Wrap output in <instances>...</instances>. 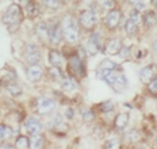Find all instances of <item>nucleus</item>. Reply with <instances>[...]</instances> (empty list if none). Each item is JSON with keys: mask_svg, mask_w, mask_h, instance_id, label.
I'll list each match as a JSON object with an SVG mask.
<instances>
[{"mask_svg": "<svg viewBox=\"0 0 157 149\" xmlns=\"http://www.w3.org/2000/svg\"><path fill=\"white\" fill-rule=\"evenodd\" d=\"M61 29L65 40L71 44H76L80 40V30H78V23L72 15H65L61 21Z\"/></svg>", "mask_w": 157, "mask_h": 149, "instance_id": "nucleus-1", "label": "nucleus"}, {"mask_svg": "<svg viewBox=\"0 0 157 149\" xmlns=\"http://www.w3.org/2000/svg\"><path fill=\"white\" fill-rule=\"evenodd\" d=\"M25 60L29 64H38L41 60V52H39L38 46L34 44H27L25 48Z\"/></svg>", "mask_w": 157, "mask_h": 149, "instance_id": "nucleus-5", "label": "nucleus"}, {"mask_svg": "<svg viewBox=\"0 0 157 149\" xmlns=\"http://www.w3.org/2000/svg\"><path fill=\"white\" fill-rule=\"evenodd\" d=\"M95 119V114H94V111L91 109H87V110H84L83 111V121H86V122H92Z\"/></svg>", "mask_w": 157, "mask_h": 149, "instance_id": "nucleus-34", "label": "nucleus"}, {"mask_svg": "<svg viewBox=\"0 0 157 149\" xmlns=\"http://www.w3.org/2000/svg\"><path fill=\"white\" fill-rule=\"evenodd\" d=\"M125 140L127 142H138L140 140H141V134H140L137 130H134V129H132V130L126 132L125 134Z\"/></svg>", "mask_w": 157, "mask_h": 149, "instance_id": "nucleus-25", "label": "nucleus"}, {"mask_svg": "<svg viewBox=\"0 0 157 149\" xmlns=\"http://www.w3.org/2000/svg\"><path fill=\"white\" fill-rule=\"evenodd\" d=\"M22 19V10L18 4H11L6 10L4 15H3V23L8 29L10 31H15L19 27Z\"/></svg>", "mask_w": 157, "mask_h": 149, "instance_id": "nucleus-2", "label": "nucleus"}, {"mask_svg": "<svg viewBox=\"0 0 157 149\" xmlns=\"http://www.w3.org/2000/svg\"><path fill=\"white\" fill-rule=\"evenodd\" d=\"M69 67L72 68V71H75V73L78 76H83L84 74V68H83V63L77 56H73L69 58Z\"/></svg>", "mask_w": 157, "mask_h": 149, "instance_id": "nucleus-14", "label": "nucleus"}, {"mask_svg": "<svg viewBox=\"0 0 157 149\" xmlns=\"http://www.w3.org/2000/svg\"><path fill=\"white\" fill-rule=\"evenodd\" d=\"M37 107H38V113L39 114H50V113L54 111L56 109V102L50 98H39L38 103H37Z\"/></svg>", "mask_w": 157, "mask_h": 149, "instance_id": "nucleus-7", "label": "nucleus"}, {"mask_svg": "<svg viewBox=\"0 0 157 149\" xmlns=\"http://www.w3.org/2000/svg\"><path fill=\"white\" fill-rule=\"evenodd\" d=\"M45 7L50 10H58L61 7V0H42Z\"/></svg>", "mask_w": 157, "mask_h": 149, "instance_id": "nucleus-31", "label": "nucleus"}, {"mask_svg": "<svg viewBox=\"0 0 157 149\" xmlns=\"http://www.w3.org/2000/svg\"><path fill=\"white\" fill-rule=\"evenodd\" d=\"M63 29L60 25H53L49 27V42L52 45H58L63 40Z\"/></svg>", "mask_w": 157, "mask_h": 149, "instance_id": "nucleus-10", "label": "nucleus"}, {"mask_svg": "<svg viewBox=\"0 0 157 149\" xmlns=\"http://www.w3.org/2000/svg\"><path fill=\"white\" fill-rule=\"evenodd\" d=\"M61 87H63L64 91L71 92V91H75V90L77 88V84L73 79H71V77H65L63 82H61Z\"/></svg>", "mask_w": 157, "mask_h": 149, "instance_id": "nucleus-23", "label": "nucleus"}, {"mask_svg": "<svg viewBox=\"0 0 157 149\" xmlns=\"http://www.w3.org/2000/svg\"><path fill=\"white\" fill-rule=\"evenodd\" d=\"M45 144V138L44 136H41V133L39 134H33L31 138H30V148L33 149H38V148H42Z\"/></svg>", "mask_w": 157, "mask_h": 149, "instance_id": "nucleus-21", "label": "nucleus"}, {"mask_svg": "<svg viewBox=\"0 0 157 149\" xmlns=\"http://www.w3.org/2000/svg\"><path fill=\"white\" fill-rule=\"evenodd\" d=\"M153 4H155V6H156V8H157V0H156V2H155V3H153Z\"/></svg>", "mask_w": 157, "mask_h": 149, "instance_id": "nucleus-41", "label": "nucleus"}, {"mask_svg": "<svg viewBox=\"0 0 157 149\" xmlns=\"http://www.w3.org/2000/svg\"><path fill=\"white\" fill-rule=\"evenodd\" d=\"M153 50H155V53L157 54V41H155V44H153Z\"/></svg>", "mask_w": 157, "mask_h": 149, "instance_id": "nucleus-38", "label": "nucleus"}, {"mask_svg": "<svg viewBox=\"0 0 157 149\" xmlns=\"http://www.w3.org/2000/svg\"><path fill=\"white\" fill-rule=\"evenodd\" d=\"M127 124H129V113H122L115 118V128L118 130H123Z\"/></svg>", "mask_w": 157, "mask_h": 149, "instance_id": "nucleus-19", "label": "nucleus"}, {"mask_svg": "<svg viewBox=\"0 0 157 149\" xmlns=\"http://www.w3.org/2000/svg\"><path fill=\"white\" fill-rule=\"evenodd\" d=\"M121 147V144H119V141H118V138H111V140H109L104 144V148H111V149H117V148H119Z\"/></svg>", "mask_w": 157, "mask_h": 149, "instance_id": "nucleus-35", "label": "nucleus"}, {"mask_svg": "<svg viewBox=\"0 0 157 149\" xmlns=\"http://www.w3.org/2000/svg\"><path fill=\"white\" fill-rule=\"evenodd\" d=\"M6 90H7V92L10 94L11 96H19L22 94V88L21 86H18L16 83H8L7 86H6Z\"/></svg>", "mask_w": 157, "mask_h": 149, "instance_id": "nucleus-24", "label": "nucleus"}, {"mask_svg": "<svg viewBox=\"0 0 157 149\" xmlns=\"http://www.w3.org/2000/svg\"><path fill=\"white\" fill-rule=\"evenodd\" d=\"M26 14H27V17L31 18V19H34L35 17H38V14H39V7H38L37 3L33 2V0L27 2V4H26Z\"/></svg>", "mask_w": 157, "mask_h": 149, "instance_id": "nucleus-17", "label": "nucleus"}, {"mask_svg": "<svg viewBox=\"0 0 157 149\" xmlns=\"http://www.w3.org/2000/svg\"><path fill=\"white\" fill-rule=\"evenodd\" d=\"M0 80H2V83H4L6 86H7L8 83H12L15 80V72H12L11 69H8V68H6V69H2L0 71Z\"/></svg>", "mask_w": 157, "mask_h": 149, "instance_id": "nucleus-18", "label": "nucleus"}, {"mask_svg": "<svg viewBox=\"0 0 157 149\" xmlns=\"http://www.w3.org/2000/svg\"><path fill=\"white\" fill-rule=\"evenodd\" d=\"M148 88H149V91L152 94L157 95V77H153V79L148 83Z\"/></svg>", "mask_w": 157, "mask_h": 149, "instance_id": "nucleus-36", "label": "nucleus"}, {"mask_svg": "<svg viewBox=\"0 0 157 149\" xmlns=\"http://www.w3.org/2000/svg\"><path fill=\"white\" fill-rule=\"evenodd\" d=\"M130 2H132V3H133V4H137V3L142 2V0H130Z\"/></svg>", "mask_w": 157, "mask_h": 149, "instance_id": "nucleus-40", "label": "nucleus"}, {"mask_svg": "<svg viewBox=\"0 0 157 149\" xmlns=\"http://www.w3.org/2000/svg\"><path fill=\"white\" fill-rule=\"evenodd\" d=\"M156 147H157V140H156Z\"/></svg>", "mask_w": 157, "mask_h": 149, "instance_id": "nucleus-42", "label": "nucleus"}, {"mask_svg": "<svg viewBox=\"0 0 157 149\" xmlns=\"http://www.w3.org/2000/svg\"><path fill=\"white\" fill-rule=\"evenodd\" d=\"M123 44L119 38H111V40L107 41L106 44V53L110 54V56H115V54H119L121 49H122Z\"/></svg>", "mask_w": 157, "mask_h": 149, "instance_id": "nucleus-13", "label": "nucleus"}, {"mask_svg": "<svg viewBox=\"0 0 157 149\" xmlns=\"http://www.w3.org/2000/svg\"><path fill=\"white\" fill-rule=\"evenodd\" d=\"M11 136H12L11 128H8V126H6V125H0V141L7 140Z\"/></svg>", "mask_w": 157, "mask_h": 149, "instance_id": "nucleus-28", "label": "nucleus"}, {"mask_svg": "<svg viewBox=\"0 0 157 149\" xmlns=\"http://www.w3.org/2000/svg\"><path fill=\"white\" fill-rule=\"evenodd\" d=\"M104 80L109 83V86L113 87L115 92H122L123 90L127 88V80H126L125 74L115 73V71H114V72H111Z\"/></svg>", "mask_w": 157, "mask_h": 149, "instance_id": "nucleus-3", "label": "nucleus"}, {"mask_svg": "<svg viewBox=\"0 0 157 149\" xmlns=\"http://www.w3.org/2000/svg\"><path fill=\"white\" fill-rule=\"evenodd\" d=\"M48 73L53 80H58V82H63L64 80V73H63V71L60 69V67H53L52 65L48 69Z\"/></svg>", "mask_w": 157, "mask_h": 149, "instance_id": "nucleus-22", "label": "nucleus"}, {"mask_svg": "<svg viewBox=\"0 0 157 149\" xmlns=\"http://www.w3.org/2000/svg\"><path fill=\"white\" fill-rule=\"evenodd\" d=\"M0 148H12L11 145H7V144H3V145H0Z\"/></svg>", "mask_w": 157, "mask_h": 149, "instance_id": "nucleus-39", "label": "nucleus"}, {"mask_svg": "<svg viewBox=\"0 0 157 149\" xmlns=\"http://www.w3.org/2000/svg\"><path fill=\"white\" fill-rule=\"evenodd\" d=\"M117 63H114V61L109 60V58H106V60H103L102 63L99 64V68H98V79H106L107 76L114 72V71H117Z\"/></svg>", "mask_w": 157, "mask_h": 149, "instance_id": "nucleus-6", "label": "nucleus"}, {"mask_svg": "<svg viewBox=\"0 0 157 149\" xmlns=\"http://www.w3.org/2000/svg\"><path fill=\"white\" fill-rule=\"evenodd\" d=\"M142 19H144V23L148 26V27H150V26H153L156 23V15H155V12H152V11L146 12Z\"/></svg>", "mask_w": 157, "mask_h": 149, "instance_id": "nucleus-29", "label": "nucleus"}, {"mask_svg": "<svg viewBox=\"0 0 157 149\" xmlns=\"http://www.w3.org/2000/svg\"><path fill=\"white\" fill-rule=\"evenodd\" d=\"M100 50V41H99V34L94 33L91 35V38L88 40L87 45H86V52H87V56H95L98 54V52Z\"/></svg>", "mask_w": 157, "mask_h": 149, "instance_id": "nucleus-8", "label": "nucleus"}, {"mask_svg": "<svg viewBox=\"0 0 157 149\" xmlns=\"http://www.w3.org/2000/svg\"><path fill=\"white\" fill-rule=\"evenodd\" d=\"M129 21H132L133 23H136L137 26H140V25H141V22H142V15L140 14L138 10H132V11H130V14H129Z\"/></svg>", "mask_w": 157, "mask_h": 149, "instance_id": "nucleus-27", "label": "nucleus"}, {"mask_svg": "<svg viewBox=\"0 0 157 149\" xmlns=\"http://www.w3.org/2000/svg\"><path fill=\"white\" fill-rule=\"evenodd\" d=\"M155 77V69H153V67H144L141 71H140V80H141L142 83L148 84L150 80Z\"/></svg>", "mask_w": 157, "mask_h": 149, "instance_id": "nucleus-15", "label": "nucleus"}, {"mask_svg": "<svg viewBox=\"0 0 157 149\" xmlns=\"http://www.w3.org/2000/svg\"><path fill=\"white\" fill-rule=\"evenodd\" d=\"M78 22L83 26L86 30H92L98 23V15L96 12L91 11V10H86V11H81L78 15Z\"/></svg>", "mask_w": 157, "mask_h": 149, "instance_id": "nucleus-4", "label": "nucleus"}, {"mask_svg": "<svg viewBox=\"0 0 157 149\" xmlns=\"http://www.w3.org/2000/svg\"><path fill=\"white\" fill-rule=\"evenodd\" d=\"M121 11H118V10H111V11L107 14L106 17V21H104V23H106V27L110 29V30H114V29H117L118 26H119V22H121Z\"/></svg>", "mask_w": 157, "mask_h": 149, "instance_id": "nucleus-9", "label": "nucleus"}, {"mask_svg": "<svg viewBox=\"0 0 157 149\" xmlns=\"http://www.w3.org/2000/svg\"><path fill=\"white\" fill-rule=\"evenodd\" d=\"M98 4L103 10H113L115 6V2L114 0H98Z\"/></svg>", "mask_w": 157, "mask_h": 149, "instance_id": "nucleus-32", "label": "nucleus"}, {"mask_svg": "<svg viewBox=\"0 0 157 149\" xmlns=\"http://www.w3.org/2000/svg\"><path fill=\"white\" fill-rule=\"evenodd\" d=\"M35 31H37L38 37L41 38V40H44V41L49 40V26H48V23H45V22L38 23L37 27H35Z\"/></svg>", "mask_w": 157, "mask_h": 149, "instance_id": "nucleus-20", "label": "nucleus"}, {"mask_svg": "<svg viewBox=\"0 0 157 149\" xmlns=\"http://www.w3.org/2000/svg\"><path fill=\"white\" fill-rule=\"evenodd\" d=\"M15 148H18V149H27V148H30V140H29L27 137H25V136H21V137L16 138Z\"/></svg>", "mask_w": 157, "mask_h": 149, "instance_id": "nucleus-26", "label": "nucleus"}, {"mask_svg": "<svg viewBox=\"0 0 157 149\" xmlns=\"http://www.w3.org/2000/svg\"><path fill=\"white\" fill-rule=\"evenodd\" d=\"M99 107H100V111L102 113H110V111H113V109H114V103L111 102V100H106Z\"/></svg>", "mask_w": 157, "mask_h": 149, "instance_id": "nucleus-33", "label": "nucleus"}, {"mask_svg": "<svg viewBox=\"0 0 157 149\" xmlns=\"http://www.w3.org/2000/svg\"><path fill=\"white\" fill-rule=\"evenodd\" d=\"M26 130L29 132V134H39V133L42 132V124L41 121H39L38 118H35V117H30V118H27V121H26Z\"/></svg>", "mask_w": 157, "mask_h": 149, "instance_id": "nucleus-11", "label": "nucleus"}, {"mask_svg": "<svg viewBox=\"0 0 157 149\" xmlns=\"http://www.w3.org/2000/svg\"><path fill=\"white\" fill-rule=\"evenodd\" d=\"M65 117H67V118H69V119L73 118V110H72V109H67V110H65Z\"/></svg>", "mask_w": 157, "mask_h": 149, "instance_id": "nucleus-37", "label": "nucleus"}, {"mask_svg": "<svg viewBox=\"0 0 157 149\" xmlns=\"http://www.w3.org/2000/svg\"><path fill=\"white\" fill-rule=\"evenodd\" d=\"M125 29H126V33L129 35H136L137 31H138V26L136 23H133L132 21H127L125 23Z\"/></svg>", "mask_w": 157, "mask_h": 149, "instance_id": "nucleus-30", "label": "nucleus"}, {"mask_svg": "<svg viewBox=\"0 0 157 149\" xmlns=\"http://www.w3.org/2000/svg\"><path fill=\"white\" fill-rule=\"evenodd\" d=\"M26 74H27L29 82L35 83V82H38V80H41L42 74H44V69H42V67H39L38 64H31V65L27 68Z\"/></svg>", "mask_w": 157, "mask_h": 149, "instance_id": "nucleus-12", "label": "nucleus"}, {"mask_svg": "<svg viewBox=\"0 0 157 149\" xmlns=\"http://www.w3.org/2000/svg\"><path fill=\"white\" fill-rule=\"evenodd\" d=\"M152 2H153V3H155V2H156V0H152Z\"/></svg>", "mask_w": 157, "mask_h": 149, "instance_id": "nucleus-43", "label": "nucleus"}, {"mask_svg": "<svg viewBox=\"0 0 157 149\" xmlns=\"http://www.w3.org/2000/svg\"><path fill=\"white\" fill-rule=\"evenodd\" d=\"M49 63L53 67H61L64 64V57L57 50H50L49 52Z\"/></svg>", "mask_w": 157, "mask_h": 149, "instance_id": "nucleus-16", "label": "nucleus"}]
</instances>
